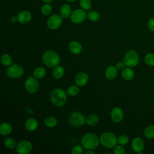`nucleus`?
I'll return each mask as SVG.
<instances>
[{
  "label": "nucleus",
  "mask_w": 154,
  "mask_h": 154,
  "mask_svg": "<svg viewBox=\"0 0 154 154\" xmlns=\"http://www.w3.org/2000/svg\"><path fill=\"white\" fill-rule=\"evenodd\" d=\"M100 140L93 133H87L81 138L82 146L87 150H94L99 145Z\"/></svg>",
  "instance_id": "nucleus-1"
},
{
  "label": "nucleus",
  "mask_w": 154,
  "mask_h": 154,
  "mask_svg": "<svg viewBox=\"0 0 154 154\" xmlns=\"http://www.w3.org/2000/svg\"><path fill=\"white\" fill-rule=\"evenodd\" d=\"M42 58L44 64L49 68L56 67L60 61V58L58 54L52 50L45 51L42 55Z\"/></svg>",
  "instance_id": "nucleus-2"
},
{
  "label": "nucleus",
  "mask_w": 154,
  "mask_h": 154,
  "mask_svg": "<svg viewBox=\"0 0 154 154\" xmlns=\"http://www.w3.org/2000/svg\"><path fill=\"white\" fill-rule=\"evenodd\" d=\"M51 100L57 107L63 106L67 100V92L61 88H55L51 93Z\"/></svg>",
  "instance_id": "nucleus-3"
},
{
  "label": "nucleus",
  "mask_w": 154,
  "mask_h": 154,
  "mask_svg": "<svg viewBox=\"0 0 154 154\" xmlns=\"http://www.w3.org/2000/svg\"><path fill=\"white\" fill-rule=\"evenodd\" d=\"M100 143L105 147H114L117 143V138L116 135L110 132H103L99 138Z\"/></svg>",
  "instance_id": "nucleus-4"
},
{
  "label": "nucleus",
  "mask_w": 154,
  "mask_h": 154,
  "mask_svg": "<svg viewBox=\"0 0 154 154\" xmlns=\"http://www.w3.org/2000/svg\"><path fill=\"white\" fill-rule=\"evenodd\" d=\"M69 124L73 127H80L86 123V118L84 114L79 111H74L69 117Z\"/></svg>",
  "instance_id": "nucleus-5"
},
{
  "label": "nucleus",
  "mask_w": 154,
  "mask_h": 154,
  "mask_svg": "<svg viewBox=\"0 0 154 154\" xmlns=\"http://www.w3.org/2000/svg\"><path fill=\"white\" fill-rule=\"evenodd\" d=\"M123 61L127 67H135L139 63V56L138 53L134 50L128 51L125 55Z\"/></svg>",
  "instance_id": "nucleus-6"
},
{
  "label": "nucleus",
  "mask_w": 154,
  "mask_h": 154,
  "mask_svg": "<svg viewBox=\"0 0 154 154\" xmlns=\"http://www.w3.org/2000/svg\"><path fill=\"white\" fill-rule=\"evenodd\" d=\"M23 69L17 65V64H13L10 66L6 70L5 73L7 77L12 79H16L20 78L23 74Z\"/></svg>",
  "instance_id": "nucleus-7"
},
{
  "label": "nucleus",
  "mask_w": 154,
  "mask_h": 154,
  "mask_svg": "<svg viewBox=\"0 0 154 154\" xmlns=\"http://www.w3.org/2000/svg\"><path fill=\"white\" fill-rule=\"evenodd\" d=\"M39 87V84L36 78L34 76H30L26 79L25 82V88L29 93H36Z\"/></svg>",
  "instance_id": "nucleus-8"
},
{
  "label": "nucleus",
  "mask_w": 154,
  "mask_h": 154,
  "mask_svg": "<svg viewBox=\"0 0 154 154\" xmlns=\"http://www.w3.org/2000/svg\"><path fill=\"white\" fill-rule=\"evenodd\" d=\"M32 149V143L28 140L19 141L16 146V150L19 154H28Z\"/></svg>",
  "instance_id": "nucleus-9"
},
{
  "label": "nucleus",
  "mask_w": 154,
  "mask_h": 154,
  "mask_svg": "<svg viewBox=\"0 0 154 154\" xmlns=\"http://www.w3.org/2000/svg\"><path fill=\"white\" fill-rule=\"evenodd\" d=\"M63 21V17L61 16V15H58V14H53L52 16H51L47 20V26L48 27L52 29V30H54V29H58L60 25H61Z\"/></svg>",
  "instance_id": "nucleus-10"
},
{
  "label": "nucleus",
  "mask_w": 154,
  "mask_h": 154,
  "mask_svg": "<svg viewBox=\"0 0 154 154\" xmlns=\"http://www.w3.org/2000/svg\"><path fill=\"white\" fill-rule=\"evenodd\" d=\"M87 17L85 11L82 9H76L70 14V20L74 23H80L85 20Z\"/></svg>",
  "instance_id": "nucleus-11"
},
{
  "label": "nucleus",
  "mask_w": 154,
  "mask_h": 154,
  "mask_svg": "<svg viewBox=\"0 0 154 154\" xmlns=\"http://www.w3.org/2000/svg\"><path fill=\"white\" fill-rule=\"evenodd\" d=\"M131 147L135 152L141 154L144 149V142L141 138L135 137L131 142Z\"/></svg>",
  "instance_id": "nucleus-12"
},
{
  "label": "nucleus",
  "mask_w": 154,
  "mask_h": 154,
  "mask_svg": "<svg viewBox=\"0 0 154 154\" xmlns=\"http://www.w3.org/2000/svg\"><path fill=\"white\" fill-rule=\"evenodd\" d=\"M17 21L21 23L25 24L30 22L32 18V15L29 11L23 10L20 11L17 15Z\"/></svg>",
  "instance_id": "nucleus-13"
},
{
  "label": "nucleus",
  "mask_w": 154,
  "mask_h": 154,
  "mask_svg": "<svg viewBox=\"0 0 154 154\" xmlns=\"http://www.w3.org/2000/svg\"><path fill=\"white\" fill-rule=\"evenodd\" d=\"M123 110L119 107L114 108L111 112V117L112 120L116 123L120 122L123 119Z\"/></svg>",
  "instance_id": "nucleus-14"
},
{
  "label": "nucleus",
  "mask_w": 154,
  "mask_h": 154,
  "mask_svg": "<svg viewBox=\"0 0 154 154\" xmlns=\"http://www.w3.org/2000/svg\"><path fill=\"white\" fill-rule=\"evenodd\" d=\"M88 81V75L83 72L78 73L75 78V81L76 84L78 86L82 87L85 85Z\"/></svg>",
  "instance_id": "nucleus-15"
},
{
  "label": "nucleus",
  "mask_w": 154,
  "mask_h": 154,
  "mask_svg": "<svg viewBox=\"0 0 154 154\" xmlns=\"http://www.w3.org/2000/svg\"><path fill=\"white\" fill-rule=\"evenodd\" d=\"M69 48L70 51L73 54H79L82 50L81 44L75 40L72 41L69 44Z\"/></svg>",
  "instance_id": "nucleus-16"
},
{
  "label": "nucleus",
  "mask_w": 154,
  "mask_h": 154,
  "mask_svg": "<svg viewBox=\"0 0 154 154\" xmlns=\"http://www.w3.org/2000/svg\"><path fill=\"white\" fill-rule=\"evenodd\" d=\"M25 126L27 131L29 132H32V131H34L37 129L38 126V123L35 119L29 118L26 120Z\"/></svg>",
  "instance_id": "nucleus-17"
},
{
  "label": "nucleus",
  "mask_w": 154,
  "mask_h": 154,
  "mask_svg": "<svg viewBox=\"0 0 154 154\" xmlns=\"http://www.w3.org/2000/svg\"><path fill=\"white\" fill-rule=\"evenodd\" d=\"M105 77L109 80L114 79L117 75V69L113 66H108L105 72Z\"/></svg>",
  "instance_id": "nucleus-18"
},
{
  "label": "nucleus",
  "mask_w": 154,
  "mask_h": 154,
  "mask_svg": "<svg viewBox=\"0 0 154 154\" xmlns=\"http://www.w3.org/2000/svg\"><path fill=\"white\" fill-rule=\"evenodd\" d=\"M122 76L126 81H130L134 78V72L131 67H127L123 69L122 72Z\"/></svg>",
  "instance_id": "nucleus-19"
},
{
  "label": "nucleus",
  "mask_w": 154,
  "mask_h": 154,
  "mask_svg": "<svg viewBox=\"0 0 154 154\" xmlns=\"http://www.w3.org/2000/svg\"><path fill=\"white\" fill-rule=\"evenodd\" d=\"M13 130L12 126L7 122H4L0 125V134L2 135H9Z\"/></svg>",
  "instance_id": "nucleus-20"
},
{
  "label": "nucleus",
  "mask_w": 154,
  "mask_h": 154,
  "mask_svg": "<svg viewBox=\"0 0 154 154\" xmlns=\"http://www.w3.org/2000/svg\"><path fill=\"white\" fill-rule=\"evenodd\" d=\"M71 7L67 4L61 5L60 8V15L63 18H67L71 14Z\"/></svg>",
  "instance_id": "nucleus-21"
},
{
  "label": "nucleus",
  "mask_w": 154,
  "mask_h": 154,
  "mask_svg": "<svg viewBox=\"0 0 154 154\" xmlns=\"http://www.w3.org/2000/svg\"><path fill=\"white\" fill-rule=\"evenodd\" d=\"M64 74V69L61 66H57L54 67L52 72V76L55 79L61 78Z\"/></svg>",
  "instance_id": "nucleus-22"
},
{
  "label": "nucleus",
  "mask_w": 154,
  "mask_h": 154,
  "mask_svg": "<svg viewBox=\"0 0 154 154\" xmlns=\"http://www.w3.org/2000/svg\"><path fill=\"white\" fill-rule=\"evenodd\" d=\"M46 72L45 68L42 67H37L35 69L33 72V75L37 79H42L46 75Z\"/></svg>",
  "instance_id": "nucleus-23"
},
{
  "label": "nucleus",
  "mask_w": 154,
  "mask_h": 154,
  "mask_svg": "<svg viewBox=\"0 0 154 154\" xmlns=\"http://www.w3.org/2000/svg\"><path fill=\"white\" fill-rule=\"evenodd\" d=\"M99 121V117L96 114H91L86 119V123L88 126H93L96 125Z\"/></svg>",
  "instance_id": "nucleus-24"
},
{
  "label": "nucleus",
  "mask_w": 154,
  "mask_h": 154,
  "mask_svg": "<svg viewBox=\"0 0 154 154\" xmlns=\"http://www.w3.org/2000/svg\"><path fill=\"white\" fill-rule=\"evenodd\" d=\"M144 135L148 139L154 138V125L147 126L144 131Z\"/></svg>",
  "instance_id": "nucleus-25"
},
{
  "label": "nucleus",
  "mask_w": 154,
  "mask_h": 154,
  "mask_svg": "<svg viewBox=\"0 0 154 154\" xmlns=\"http://www.w3.org/2000/svg\"><path fill=\"white\" fill-rule=\"evenodd\" d=\"M45 125L48 128H54L57 125V120L53 116H48L45 120Z\"/></svg>",
  "instance_id": "nucleus-26"
},
{
  "label": "nucleus",
  "mask_w": 154,
  "mask_h": 154,
  "mask_svg": "<svg viewBox=\"0 0 154 154\" xmlns=\"http://www.w3.org/2000/svg\"><path fill=\"white\" fill-rule=\"evenodd\" d=\"M1 61L2 64L5 66H10L12 63V58L8 54L2 55L1 57Z\"/></svg>",
  "instance_id": "nucleus-27"
},
{
  "label": "nucleus",
  "mask_w": 154,
  "mask_h": 154,
  "mask_svg": "<svg viewBox=\"0 0 154 154\" xmlns=\"http://www.w3.org/2000/svg\"><path fill=\"white\" fill-rule=\"evenodd\" d=\"M67 93L71 96H75L79 93V88L76 85H71L67 89Z\"/></svg>",
  "instance_id": "nucleus-28"
},
{
  "label": "nucleus",
  "mask_w": 154,
  "mask_h": 154,
  "mask_svg": "<svg viewBox=\"0 0 154 154\" xmlns=\"http://www.w3.org/2000/svg\"><path fill=\"white\" fill-rule=\"evenodd\" d=\"M145 63L150 67H154V54L149 53L144 57Z\"/></svg>",
  "instance_id": "nucleus-29"
},
{
  "label": "nucleus",
  "mask_w": 154,
  "mask_h": 154,
  "mask_svg": "<svg viewBox=\"0 0 154 154\" xmlns=\"http://www.w3.org/2000/svg\"><path fill=\"white\" fill-rule=\"evenodd\" d=\"M87 17L92 22H96L100 18L99 13L96 11H91L88 13Z\"/></svg>",
  "instance_id": "nucleus-30"
},
{
  "label": "nucleus",
  "mask_w": 154,
  "mask_h": 154,
  "mask_svg": "<svg viewBox=\"0 0 154 154\" xmlns=\"http://www.w3.org/2000/svg\"><path fill=\"white\" fill-rule=\"evenodd\" d=\"M4 143L6 147H7L8 149H13L15 146H16V141L14 140V139H13V138H11V137H8V138H7L6 139H5Z\"/></svg>",
  "instance_id": "nucleus-31"
},
{
  "label": "nucleus",
  "mask_w": 154,
  "mask_h": 154,
  "mask_svg": "<svg viewBox=\"0 0 154 154\" xmlns=\"http://www.w3.org/2000/svg\"><path fill=\"white\" fill-rule=\"evenodd\" d=\"M129 137L125 134H122L117 137V143L119 144L125 146L129 143Z\"/></svg>",
  "instance_id": "nucleus-32"
},
{
  "label": "nucleus",
  "mask_w": 154,
  "mask_h": 154,
  "mask_svg": "<svg viewBox=\"0 0 154 154\" xmlns=\"http://www.w3.org/2000/svg\"><path fill=\"white\" fill-rule=\"evenodd\" d=\"M79 5L82 9L87 10H89L91 6V0H80Z\"/></svg>",
  "instance_id": "nucleus-33"
},
{
  "label": "nucleus",
  "mask_w": 154,
  "mask_h": 154,
  "mask_svg": "<svg viewBox=\"0 0 154 154\" xmlns=\"http://www.w3.org/2000/svg\"><path fill=\"white\" fill-rule=\"evenodd\" d=\"M41 11L43 14L47 16L49 15L52 11V7L48 3H45L41 8Z\"/></svg>",
  "instance_id": "nucleus-34"
},
{
  "label": "nucleus",
  "mask_w": 154,
  "mask_h": 154,
  "mask_svg": "<svg viewBox=\"0 0 154 154\" xmlns=\"http://www.w3.org/2000/svg\"><path fill=\"white\" fill-rule=\"evenodd\" d=\"M113 152L114 154H124L125 153L126 151L124 147H123V146L119 144V145H116L114 147Z\"/></svg>",
  "instance_id": "nucleus-35"
},
{
  "label": "nucleus",
  "mask_w": 154,
  "mask_h": 154,
  "mask_svg": "<svg viewBox=\"0 0 154 154\" xmlns=\"http://www.w3.org/2000/svg\"><path fill=\"white\" fill-rule=\"evenodd\" d=\"M83 152V148L80 145H76L75 146L71 151V153L72 154H81Z\"/></svg>",
  "instance_id": "nucleus-36"
},
{
  "label": "nucleus",
  "mask_w": 154,
  "mask_h": 154,
  "mask_svg": "<svg viewBox=\"0 0 154 154\" xmlns=\"http://www.w3.org/2000/svg\"><path fill=\"white\" fill-rule=\"evenodd\" d=\"M147 28L150 31L154 32V17L150 18L147 23Z\"/></svg>",
  "instance_id": "nucleus-37"
},
{
  "label": "nucleus",
  "mask_w": 154,
  "mask_h": 154,
  "mask_svg": "<svg viewBox=\"0 0 154 154\" xmlns=\"http://www.w3.org/2000/svg\"><path fill=\"white\" fill-rule=\"evenodd\" d=\"M125 66H126V64L125 62L122 61H119L116 64V67L118 70H123V69L125 68Z\"/></svg>",
  "instance_id": "nucleus-38"
},
{
  "label": "nucleus",
  "mask_w": 154,
  "mask_h": 154,
  "mask_svg": "<svg viewBox=\"0 0 154 154\" xmlns=\"http://www.w3.org/2000/svg\"><path fill=\"white\" fill-rule=\"evenodd\" d=\"M10 21H11L12 23H14V22H16V21H17V16H12V17L10 18Z\"/></svg>",
  "instance_id": "nucleus-39"
},
{
  "label": "nucleus",
  "mask_w": 154,
  "mask_h": 154,
  "mask_svg": "<svg viewBox=\"0 0 154 154\" xmlns=\"http://www.w3.org/2000/svg\"><path fill=\"white\" fill-rule=\"evenodd\" d=\"M93 150H88V151H87L86 152H85V154H88V153H91V154H94L95 153V152H93V151H92Z\"/></svg>",
  "instance_id": "nucleus-40"
},
{
  "label": "nucleus",
  "mask_w": 154,
  "mask_h": 154,
  "mask_svg": "<svg viewBox=\"0 0 154 154\" xmlns=\"http://www.w3.org/2000/svg\"><path fill=\"white\" fill-rule=\"evenodd\" d=\"M43 2L45 3H49L51 2H52L53 0H42Z\"/></svg>",
  "instance_id": "nucleus-41"
},
{
  "label": "nucleus",
  "mask_w": 154,
  "mask_h": 154,
  "mask_svg": "<svg viewBox=\"0 0 154 154\" xmlns=\"http://www.w3.org/2000/svg\"><path fill=\"white\" fill-rule=\"evenodd\" d=\"M67 1H68V2H74V1H75L76 0H66Z\"/></svg>",
  "instance_id": "nucleus-42"
}]
</instances>
